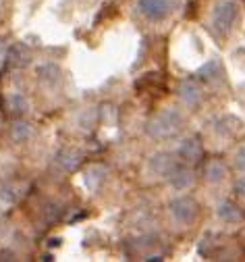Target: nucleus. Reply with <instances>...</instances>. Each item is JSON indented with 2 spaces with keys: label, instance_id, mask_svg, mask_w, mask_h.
<instances>
[{
  "label": "nucleus",
  "instance_id": "nucleus-1",
  "mask_svg": "<svg viewBox=\"0 0 245 262\" xmlns=\"http://www.w3.org/2000/svg\"><path fill=\"white\" fill-rule=\"evenodd\" d=\"M181 0H137V9L150 21H164L179 9Z\"/></svg>",
  "mask_w": 245,
  "mask_h": 262
},
{
  "label": "nucleus",
  "instance_id": "nucleus-2",
  "mask_svg": "<svg viewBox=\"0 0 245 262\" xmlns=\"http://www.w3.org/2000/svg\"><path fill=\"white\" fill-rule=\"evenodd\" d=\"M237 17H239V7L235 0H220L212 11V25L220 34H227L233 27V23L237 21Z\"/></svg>",
  "mask_w": 245,
  "mask_h": 262
},
{
  "label": "nucleus",
  "instance_id": "nucleus-3",
  "mask_svg": "<svg viewBox=\"0 0 245 262\" xmlns=\"http://www.w3.org/2000/svg\"><path fill=\"white\" fill-rule=\"evenodd\" d=\"M172 214L177 216L181 223H191L197 214V206L191 198H181L172 202Z\"/></svg>",
  "mask_w": 245,
  "mask_h": 262
}]
</instances>
